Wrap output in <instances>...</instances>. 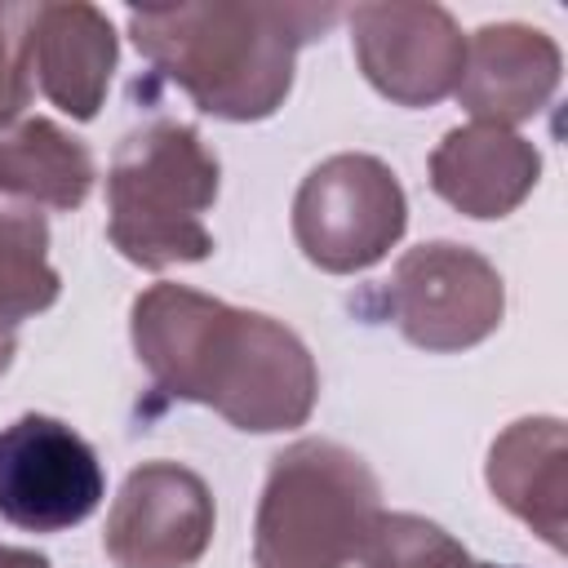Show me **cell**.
<instances>
[{
	"mask_svg": "<svg viewBox=\"0 0 568 568\" xmlns=\"http://www.w3.org/2000/svg\"><path fill=\"white\" fill-rule=\"evenodd\" d=\"M129 337L169 399L204 404L248 435L306 426L320 399V368L288 324L186 284L142 288L129 311Z\"/></svg>",
	"mask_w": 568,
	"mask_h": 568,
	"instance_id": "obj_1",
	"label": "cell"
},
{
	"mask_svg": "<svg viewBox=\"0 0 568 568\" xmlns=\"http://www.w3.org/2000/svg\"><path fill=\"white\" fill-rule=\"evenodd\" d=\"M342 18L337 4L204 0L129 9L138 53L217 120H266L293 89L297 53Z\"/></svg>",
	"mask_w": 568,
	"mask_h": 568,
	"instance_id": "obj_2",
	"label": "cell"
},
{
	"mask_svg": "<svg viewBox=\"0 0 568 568\" xmlns=\"http://www.w3.org/2000/svg\"><path fill=\"white\" fill-rule=\"evenodd\" d=\"M217 182L222 169L200 129L151 120L124 133L106 169V240L142 271L204 262L213 253L204 213Z\"/></svg>",
	"mask_w": 568,
	"mask_h": 568,
	"instance_id": "obj_3",
	"label": "cell"
},
{
	"mask_svg": "<svg viewBox=\"0 0 568 568\" xmlns=\"http://www.w3.org/2000/svg\"><path fill=\"white\" fill-rule=\"evenodd\" d=\"M382 515L373 466L337 439H297L271 457L257 519V568H346Z\"/></svg>",
	"mask_w": 568,
	"mask_h": 568,
	"instance_id": "obj_4",
	"label": "cell"
},
{
	"mask_svg": "<svg viewBox=\"0 0 568 568\" xmlns=\"http://www.w3.org/2000/svg\"><path fill=\"white\" fill-rule=\"evenodd\" d=\"M408 226V200L395 169L364 151L320 160L293 195V240L328 275L377 266Z\"/></svg>",
	"mask_w": 568,
	"mask_h": 568,
	"instance_id": "obj_5",
	"label": "cell"
},
{
	"mask_svg": "<svg viewBox=\"0 0 568 568\" xmlns=\"http://www.w3.org/2000/svg\"><path fill=\"white\" fill-rule=\"evenodd\" d=\"M386 306L395 328L430 351H470L497 333L506 315V284L497 266L457 240H430L408 248L386 284Z\"/></svg>",
	"mask_w": 568,
	"mask_h": 568,
	"instance_id": "obj_6",
	"label": "cell"
},
{
	"mask_svg": "<svg viewBox=\"0 0 568 568\" xmlns=\"http://www.w3.org/2000/svg\"><path fill=\"white\" fill-rule=\"evenodd\" d=\"M106 493L93 444L58 417L22 413L0 430V519L22 532H67Z\"/></svg>",
	"mask_w": 568,
	"mask_h": 568,
	"instance_id": "obj_7",
	"label": "cell"
},
{
	"mask_svg": "<svg viewBox=\"0 0 568 568\" xmlns=\"http://www.w3.org/2000/svg\"><path fill=\"white\" fill-rule=\"evenodd\" d=\"M346 22L364 80L395 106H435L457 89L466 36L444 4H355Z\"/></svg>",
	"mask_w": 568,
	"mask_h": 568,
	"instance_id": "obj_8",
	"label": "cell"
},
{
	"mask_svg": "<svg viewBox=\"0 0 568 568\" xmlns=\"http://www.w3.org/2000/svg\"><path fill=\"white\" fill-rule=\"evenodd\" d=\"M213 528V493L191 466L142 462L106 510L102 550L115 568H195Z\"/></svg>",
	"mask_w": 568,
	"mask_h": 568,
	"instance_id": "obj_9",
	"label": "cell"
},
{
	"mask_svg": "<svg viewBox=\"0 0 568 568\" xmlns=\"http://www.w3.org/2000/svg\"><path fill=\"white\" fill-rule=\"evenodd\" d=\"M559 44L528 22H488L466 36V62L457 80V102L497 129L532 120L559 89Z\"/></svg>",
	"mask_w": 568,
	"mask_h": 568,
	"instance_id": "obj_10",
	"label": "cell"
},
{
	"mask_svg": "<svg viewBox=\"0 0 568 568\" xmlns=\"http://www.w3.org/2000/svg\"><path fill=\"white\" fill-rule=\"evenodd\" d=\"M541 178V151L515 129L462 124L430 151V186L444 204L475 222H497L515 213Z\"/></svg>",
	"mask_w": 568,
	"mask_h": 568,
	"instance_id": "obj_11",
	"label": "cell"
},
{
	"mask_svg": "<svg viewBox=\"0 0 568 568\" xmlns=\"http://www.w3.org/2000/svg\"><path fill=\"white\" fill-rule=\"evenodd\" d=\"M27 49L40 93L71 120H93L115 71V31L106 13L84 0L31 4Z\"/></svg>",
	"mask_w": 568,
	"mask_h": 568,
	"instance_id": "obj_12",
	"label": "cell"
},
{
	"mask_svg": "<svg viewBox=\"0 0 568 568\" xmlns=\"http://www.w3.org/2000/svg\"><path fill=\"white\" fill-rule=\"evenodd\" d=\"M484 479L493 497L528 524L550 550H564L568 532V430L559 417H519L493 448Z\"/></svg>",
	"mask_w": 568,
	"mask_h": 568,
	"instance_id": "obj_13",
	"label": "cell"
},
{
	"mask_svg": "<svg viewBox=\"0 0 568 568\" xmlns=\"http://www.w3.org/2000/svg\"><path fill=\"white\" fill-rule=\"evenodd\" d=\"M93 178V151L62 124L31 115L0 129V191L36 209L44 204L71 213L89 200Z\"/></svg>",
	"mask_w": 568,
	"mask_h": 568,
	"instance_id": "obj_14",
	"label": "cell"
},
{
	"mask_svg": "<svg viewBox=\"0 0 568 568\" xmlns=\"http://www.w3.org/2000/svg\"><path fill=\"white\" fill-rule=\"evenodd\" d=\"M62 293L49 266V222L36 204L0 191V324H22L49 311Z\"/></svg>",
	"mask_w": 568,
	"mask_h": 568,
	"instance_id": "obj_15",
	"label": "cell"
},
{
	"mask_svg": "<svg viewBox=\"0 0 568 568\" xmlns=\"http://www.w3.org/2000/svg\"><path fill=\"white\" fill-rule=\"evenodd\" d=\"M359 564L364 568H475V559L457 537H448L439 524L408 510L377 515L359 550Z\"/></svg>",
	"mask_w": 568,
	"mask_h": 568,
	"instance_id": "obj_16",
	"label": "cell"
},
{
	"mask_svg": "<svg viewBox=\"0 0 568 568\" xmlns=\"http://www.w3.org/2000/svg\"><path fill=\"white\" fill-rule=\"evenodd\" d=\"M31 4H0V129L31 102V49H27Z\"/></svg>",
	"mask_w": 568,
	"mask_h": 568,
	"instance_id": "obj_17",
	"label": "cell"
},
{
	"mask_svg": "<svg viewBox=\"0 0 568 568\" xmlns=\"http://www.w3.org/2000/svg\"><path fill=\"white\" fill-rule=\"evenodd\" d=\"M0 568H49V559L40 550H22V546H0Z\"/></svg>",
	"mask_w": 568,
	"mask_h": 568,
	"instance_id": "obj_18",
	"label": "cell"
},
{
	"mask_svg": "<svg viewBox=\"0 0 568 568\" xmlns=\"http://www.w3.org/2000/svg\"><path fill=\"white\" fill-rule=\"evenodd\" d=\"M13 355H18V328L13 324H0V373H9Z\"/></svg>",
	"mask_w": 568,
	"mask_h": 568,
	"instance_id": "obj_19",
	"label": "cell"
},
{
	"mask_svg": "<svg viewBox=\"0 0 568 568\" xmlns=\"http://www.w3.org/2000/svg\"><path fill=\"white\" fill-rule=\"evenodd\" d=\"M475 568H506V564H475Z\"/></svg>",
	"mask_w": 568,
	"mask_h": 568,
	"instance_id": "obj_20",
	"label": "cell"
}]
</instances>
